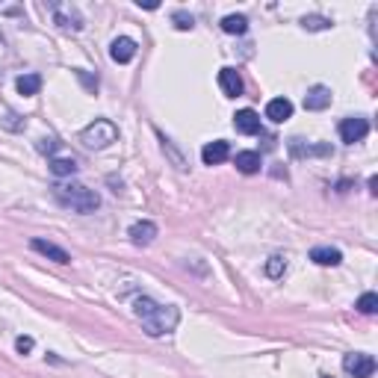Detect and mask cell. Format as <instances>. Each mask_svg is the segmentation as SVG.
I'll return each mask as SVG.
<instances>
[{"mask_svg":"<svg viewBox=\"0 0 378 378\" xmlns=\"http://www.w3.org/2000/svg\"><path fill=\"white\" fill-rule=\"evenodd\" d=\"M51 15H54V24L59 30H68V33H80L83 30L80 9L71 6V3H51Z\"/></svg>","mask_w":378,"mask_h":378,"instance_id":"obj_4","label":"cell"},{"mask_svg":"<svg viewBox=\"0 0 378 378\" xmlns=\"http://www.w3.org/2000/svg\"><path fill=\"white\" fill-rule=\"evenodd\" d=\"M284 272H287V260L281 254H272L269 260H266V275H269L272 281H278V278H284Z\"/></svg>","mask_w":378,"mask_h":378,"instance_id":"obj_20","label":"cell"},{"mask_svg":"<svg viewBox=\"0 0 378 378\" xmlns=\"http://www.w3.org/2000/svg\"><path fill=\"white\" fill-rule=\"evenodd\" d=\"M234 127L245 136H254V133H260V115H257L254 109H240V113L234 115Z\"/></svg>","mask_w":378,"mask_h":378,"instance_id":"obj_14","label":"cell"},{"mask_svg":"<svg viewBox=\"0 0 378 378\" xmlns=\"http://www.w3.org/2000/svg\"><path fill=\"white\" fill-rule=\"evenodd\" d=\"M322 378H331V375H322Z\"/></svg>","mask_w":378,"mask_h":378,"instance_id":"obj_28","label":"cell"},{"mask_svg":"<svg viewBox=\"0 0 378 378\" xmlns=\"http://www.w3.org/2000/svg\"><path fill=\"white\" fill-rule=\"evenodd\" d=\"M15 349L21 352V355H30V352H33V337H18V340H15Z\"/></svg>","mask_w":378,"mask_h":378,"instance_id":"obj_26","label":"cell"},{"mask_svg":"<svg viewBox=\"0 0 378 378\" xmlns=\"http://www.w3.org/2000/svg\"><path fill=\"white\" fill-rule=\"evenodd\" d=\"M54 195L65 210H74V213H83V216L95 213L98 207H101V195H98L95 189L83 186V184H56Z\"/></svg>","mask_w":378,"mask_h":378,"instance_id":"obj_2","label":"cell"},{"mask_svg":"<svg viewBox=\"0 0 378 378\" xmlns=\"http://www.w3.org/2000/svg\"><path fill=\"white\" fill-rule=\"evenodd\" d=\"M77 168H80V166H77L74 157H71V160H68V157H54V160H51V172L56 177H71Z\"/></svg>","mask_w":378,"mask_h":378,"instance_id":"obj_18","label":"cell"},{"mask_svg":"<svg viewBox=\"0 0 378 378\" xmlns=\"http://www.w3.org/2000/svg\"><path fill=\"white\" fill-rule=\"evenodd\" d=\"M15 89H18V95L33 98V95H38V89H42V77L38 74H21L15 80Z\"/></svg>","mask_w":378,"mask_h":378,"instance_id":"obj_17","label":"cell"},{"mask_svg":"<svg viewBox=\"0 0 378 378\" xmlns=\"http://www.w3.org/2000/svg\"><path fill=\"white\" fill-rule=\"evenodd\" d=\"M133 316L142 322L148 337H166L172 334L177 322H181V311L175 304H160L148 296H136L133 298Z\"/></svg>","mask_w":378,"mask_h":378,"instance_id":"obj_1","label":"cell"},{"mask_svg":"<svg viewBox=\"0 0 378 378\" xmlns=\"http://www.w3.org/2000/svg\"><path fill=\"white\" fill-rule=\"evenodd\" d=\"M127 236H131V243L136 245V248H145V245H151L154 243V236H157V225L154 222H136V225H131V231H127Z\"/></svg>","mask_w":378,"mask_h":378,"instance_id":"obj_10","label":"cell"},{"mask_svg":"<svg viewBox=\"0 0 378 378\" xmlns=\"http://www.w3.org/2000/svg\"><path fill=\"white\" fill-rule=\"evenodd\" d=\"M222 30H225V33H231V36H243L248 30V18L245 15H225L222 18Z\"/></svg>","mask_w":378,"mask_h":378,"instance_id":"obj_19","label":"cell"},{"mask_svg":"<svg viewBox=\"0 0 378 378\" xmlns=\"http://www.w3.org/2000/svg\"><path fill=\"white\" fill-rule=\"evenodd\" d=\"M331 107V89L328 86H313L307 89L304 95V109H311V113H320V109H328Z\"/></svg>","mask_w":378,"mask_h":378,"instance_id":"obj_12","label":"cell"},{"mask_svg":"<svg viewBox=\"0 0 378 378\" xmlns=\"http://www.w3.org/2000/svg\"><path fill=\"white\" fill-rule=\"evenodd\" d=\"M219 89H222L227 98H240L245 89L240 71H236V68H222V71H219Z\"/></svg>","mask_w":378,"mask_h":378,"instance_id":"obj_9","label":"cell"},{"mask_svg":"<svg viewBox=\"0 0 378 378\" xmlns=\"http://www.w3.org/2000/svg\"><path fill=\"white\" fill-rule=\"evenodd\" d=\"M227 157H231V145H227L225 139H216V142H207L201 148V163L204 166H219V163H225Z\"/></svg>","mask_w":378,"mask_h":378,"instance_id":"obj_7","label":"cell"},{"mask_svg":"<svg viewBox=\"0 0 378 378\" xmlns=\"http://www.w3.org/2000/svg\"><path fill=\"white\" fill-rule=\"evenodd\" d=\"M311 260L316 266H340L343 252L340 248H331V245H316V248H311Z\"/></svg>","mask_w":378,"mask_h":378,"instance_id":"obj_15","label":"cell"},{"mask_svg":"<svg viewBox=\"0 0 378 378\" xmlns=\"http://www.w3.org/2000/svg\"><path fill=\"white\" fill-rule=\"evenodd\" d=\"M266 118H269L272 124H281L287 118H293V101L290 98H272V101L266 104Z\"/></svg>","mask_w":378,"mask_h":378,"instance_id":"obj_13","label":"cell"},{"mask_svg":"<svg viewBox=\"0 0 378 378\" xmlns=\"http://www.w3.org/2000/svg\"><path fill=\"white\" fill-rule=\"evenodd\" d=\"M172 21H175V27H177V30H192V27H195L192 15H186L184 9H177V12L172 15Z\"/></svg>","mask_w":378,"mask_h":378,"instance_id":"obj_24","label":"cell"},{"mask_svg":"<svg viewBox=\"0 0 378 378\" xmlns=\"http://www.w3.org/2000/svg\"><path fill=\"white\" fill-rule=\"evenodd\" d=\"M290 151L296 154V157H311V154H328V148L325 145H316V148H311V145H302V139H293L290 142Z\"/></svg>","mask_w":378,"mask_h":378,"instance_id":"obj_21","label":"cell"},{"mask_svg":"<svg viewBox=\"0 0 378 378\" xmlns=\"http://www.w3.org/2000/svg\"><path fill=\"white\" fill-rule=\"evenodd\" d=\"M340 139L346 145H355V142H364L366 133H370V122H366L364 115H352V118H343L340 122Z\"/></svg>","mask_w":378,"mask_h":378,"instance_id":"obj_6","label":"cell"},{"mask_svg":"<svg viewBox=\"0 0 378 378\" xmlns=\"http://www.w3.org/2000/svg\"><path fill=\"white\" fill-rule=\"evenodd\" d=\"M343 370L352 378H373L375 357L366 355V352H349V355H343Z\"/></svg>","mask_w":378,"mask_h":378,"instance_id":"obj_5","label":"cell"},{"mask_svg":"<svg viewBox=\"0 0 378 378\" xmlns=\"http://www.w3.org/2000/svg\"><path fill=\"white\" fill-rule=\"evenodd\" d=\"M38 151H42V154H56L59 151V142H56V139H42V142H38Z\"/></svg>","mask_w":378,"mask_h":378,"instance_id":"obj_25","label":"cell"},{"mask_svg":"<svg viewBox=\"0 0 378 378\" xmlns=\"http://www.w3.org/2000/svg\"><path fill=\"white\" fill-rule=\"evenodd\" d=\"M357 311H361V313H366V316H370V313H375L378 311V296L375 293H364L361 298H357Z\"/></svg>","mask_w":378,"mask_h":378,"instance_id":"obj_22","label":"cell"},{"mask_svg":"<svg viewBox=\"0 0 378 378\" xmlns=\"http://www.w3.org/2000/svg\"><path fill=\"white\" fill-rule=\"evenodd\" d=\"M30 248H33V252H38L42 257H47V260H54V263H71V254H68L65 248H59L56 243L33 240V243H30Z\"/></svg>","mask_w":378,"mask_h":378,"instance_id":"obj_11","label":"cell"},{"mask_svg":"<svg viewBox=\"0 0 378 378\" xmlns=\"http://www.w3.org/2000/svg\"><path fill=\"white\" fill-rule=\"evenodd\" d=\"M234 163H236V168H240L243 175H257V172H260V154H257V151H240Z\"/></svg>","mask_w":378,"mask_h":378,"instance_id":"obj_16","label":"cell"},{"mask_svg":"<svg viewBox=\"0 0 378 378\" xmlns=\"http://www.w3.org/2000/svg\"><path fill=\"white\" fill-rule=\"evenodd\" d=\"M302 27L304 30H328V27H331V21L322 18V15H304L302 18Z\"/></svg>","mask_w":378,"mask_h":378,"instance_id":"obj_23","label":"cell"},{"mask_svg":"<svg viewBox=\"0 0 378 378\" xmlns=\"http://www.w3.org/2000/svg\"><path fill=\"white\" fill-rule=\"evenodd\" d=\"M118 139V127L109 122V118H95L92 124H86L80 131V142L89 148V151H104Z\"/></svg>","mask_w":378,"mask_h":378,"instance_id":"obj_3","label":"cell"},{"mask_svg":"<svg viewBox=\"0 0 378 378\" xmlns=\"http://www.w3.org/2000/svg\"><path fill=\"white\" fill-rule=\"evenodd\" d=\"M136 51H139V45L133 42L131 36H118V38H113V45H109V56L115 59V63H131V59L136 56Z\"/></svg>","mask_w":378,"mask_h":378,"instance_id":"obj_8","label":"cell"},{"mask_svg":"<svg viewBox=\"0 0 378 378\" xmlns=\"http://www.w3.org/2000/svg\"><path fill=\"white\" fill-rule=\"evenodd\" d=\"M370 192H373V195L378 192V177H370Z\"/></svg>","mask_w":378,"mask_h":378,"instance_id":"obj_27","label":"cell"}]
</instances>
